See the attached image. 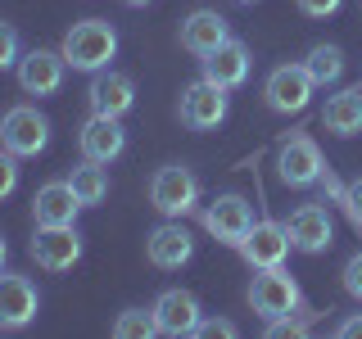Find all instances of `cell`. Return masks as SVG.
<instances>
[{"instance_id":"1","label":"cell","mask_w":362,"mask_h":339,"mask_svg":"<svg viewBox=\"0 0 362 339\" xmlns=\"http://www.w3.org/2000/svg\"><path fill=\"white\" fill-rule=\"evenodd\" d=\"M59 54L77 73H100V68H109V59L118 54V32H113V23H105V18H82L64 32Z\"/></svg>"},{"instance_id":"2","label":"cell","mask_w":362,"mask_h":339,"mask_svg":"<svg viewBox=\"0 0 362 339\" xmlns=\"http://www.w3.org/2000/svg\"><path fill=\"white\" fill-rule=\"evenodd\" d=\"M249 308L263 316V321H281V316L308 312V303H303L299 280H294L286 267H263L254 276V285H249Z\"/></svg>"},{"instance_id":"3","label":"cell","mask_w":362,"mask_h":339,"mask_svg":"<svg viewBox=\"0 0 362 339\" xmlns=\"http://www.w3.org/2000/svg\"><path fill=\"white\" fill-rule=\"evenodd\" d=\"M199 195H204L199 177L190 172V167H181V163H168V167H158L150 177V203L163 213V218H186V213H195Z\"/></svg>"},{"instance_id":"4","label":"cell","mask_w":362,"mask_h":339,"mask_svg":"<svg viewBox=\"0 0 362 339\" xmlns=\"http://www.w3.org/2000/svg\"><path fill=\"white\" fill-rule=\"evenodd\" d=\"M0 145L18 158H37L50 145V122L37 105H14L0 118Z\"/></svg>"},{"instance_id":"5","label":"cell","mask_w":362,"mask_h":339,"mask_svg":"<svg viewBox=\"0 0 362 339\" xmlns=\"http://www.w3.org/2000/svg\"><path fill=\"white\" fill-rule=\"evenodd\" d=\"M181 122H186L190 131H218L226 122V113H231V100H226V90L218 82H209V77H199V82H190L181 90Z\"/></svg>"},{"instance_id":"6","label":"cell","mask_w":362,"mask_h":339,"mask_svg":"<svg viewBox=\"0 0 362 339\" xmlns=\"http://www.w3.org/2000/svg\"><path fill=\"white\" fill-rule=\"evenodd\" d=\"M199 222H204V231H209L218 244L240 249V240L249 235V226H254V208H249L245 195H218L213 203H204Z\"/></svg>"},{"instance_id":"7","label":"cell","mask_w":362,"mask_h":339,"mask_svg":"<svg viewBox=\"0 0 362 339\" xmlns=\"http://www.w3.org/2000/svg\"><path fill=\"white\" fill-rule=\"evenodd\" d=\"M313 90H317V82L308 77L303 64H276L263 82V100H267L272 113H303Z\"/></svg>"},{"instance_id":"8","label":"cell","mask_w":362,"mask_h":339,"mask_svg":"<svg viewBox=\"0 0 362 339\" xmlns=\"http://www.w3.org/2000/svg\"><path fill=\"white\" fill-rule=\"evenodd\" d=\"M276 167H281V181H286V186L303 190V186H317V181H322L326 158H322L313 136L294 131V136H286V141L276 145Z\"/></svg>"},{"instance_id":"9","label":"cell","mask_w":362,"mask_h":339,"mask_svg":"<svg viewBox=\"0 0 362 339\" xmlns=\"http://www.w3.org/2000/svg\"><path fill=\"white\" fill-rule=\"evenodd\" d=\"M28 254L45 271H73L82 258V235H77V226H37Z\"/></svg>"},{"instance_id":"10","label":"cell","mask_w":362,"mask_h":339,"mask_svg":"<svg viewBox=\"0 0 362 339\" xmlns=\"http://www.w3.org/2000/svg\"><path fill=\"white\" fill-rule=\"evenodd\" d=\"M145 258H150L158 271H181L195 258V240H190V231L181 226V218H163L145 235Z\"/></svg>"},{"instance_id":"11","label":"cell","mask_w":362,"mask_h":339,"mask_svg":"<svg viewBox=\"0 0 362 339\" xmlns=\"http://www.w3.org/2000/svg\"><path fill=\"white\" fill-rule=\"evenodd\" d=\"M290 235H286V222H272V218H263V222H254L249 226V235L240 240V258L254 271H263V267H286V254H290Z\"/></svg>"},{"instance_id":"12","label":"cell","mask_w":362,"mask_h":339,"mask_svg":"<svg viewBox=\"0 0 362 339\" xmlns=\"http://www.w3.org/2000/svg\"><path fill=\"white\" fill-rule=\"evenodd\" d=\"M41 294L28 276L18 271H0V331H23V326L37 321Z\"/></svg>"},{"instance_id":"13","label":"cell","mask_w":362,"mask_h":339,"mask_svg":"<svg viewBox=\"0 0 362 339\" xmlns=\"http://www.w3.org/2000/svg\"><path fill=\"white\" fill-rule=\"evenodd\" d=\"M286 235L299 254H326V249H331V235H335L331 208H322V203H299L286 218Z\"/></svg>"},{"instance_id":"14","label":"cell","mask_w":362,"mask_h":339,"mask_svg":"<svg viewBox=\"0 0 362 339\" xmlns=\"http://www.w3.org/2000/svg\"><path fill=\"white\" fill-rule=\"evenodd\" d=\"M86 105H90V113H105V118H127L132 105H136V82L127 73L100 68V73H90Z\"/></svg>"},{"instance_id":"15","label":"cell","mask_w":362,"mask_h":339,"mask_svg":"<svg viewBox=\"0 0 362 339\" xmlns=\"http://www.w3.org/2000/svg\"><path fill=\"white\" fill-rule=\"evenodd\" d=\"M77 145H82V158L90 163H113V158H122L127 150V131H122V118H105V113H90L82 122V131H77Z\"/></svg>"},{"instance_id":"16","label":"cell","mask_w":362,"mask_h":339,"mask_svg":"<svg viewBox=\"0 0 362 339\" xmlns=\"http://www.w3.org/2000/svg\"><path fill=\"white\" fill-rule=\"evenodd\" d=\"M64 54L59 50H28L18 59V86H23V95H54V90L64 86Z\"/></svg>"},{"instance_id":"17","label":"cell","mask_w":362,"mask_h":339,"mask_svg":"<svg viewBox=\"0 0 362 339\" xmlns=\"http://www.w3.org/2000/svg\"><path fill=\"white\" fill-rule=\"evenodd\" d=\"M199 316H204V308H199V299H195L190 290H163V294L154 299V321H158V335H173V339H181V335H195Z\"/></svg>"},{"instance_id":"18","label":"cell","mask_w":362,"mask_h":339,"mask_svg":"<svg viewBox=\"0 0 362 339\" xmlns=\"http://www.w3.org/2000/svg\"><path fill=\"white\" fill-rule=\"evenodd\" d=\"M204 64V77L209 82H218L222 90H235V86H245L249 82V45L245 41H235V37H226L218 50L209 54V59H199Z\"/></svg>"},{"instance_id":"19","label":"cell","mask_w":362,"mask_h":339,"mask_svg":"<svg viewBox=\"0 0 362 339\" xmlns=\"http://www.w3.org/2000/svg\"><path fill=\"white\" fill-rule=\"evenodd\" d=\"M77 213H82V199L73 195L68 181H45L32 199V222L37 226H73Z\"/></svg>"},{"instance_id":"20","label":"cell","mask_w":362,"mask_h":339,"mask_svg":"<svg viewBox=\"0 0 362 339\" xmlns=\"http://www.w3.org/2000/svg\"><path fill=\"white\" fill-rule=\"evenodd\" d=\"M226 37H231V28H226V18L218 9H195V14L181 23V50L195 54V59H209Z\"/></svg>"},{"instance_id":"21","label":"cell","mask_w":362,"mask_h":339,"mask_svg":"<svg viewBox=\"0 0 362 339\" xmlns=\"http://www.w3.org/2000/svg\"><path fill=\"white\" fill-rule=\"evenodd\" d=\"M322 127L331 131V136H344V141L362 131V86H349V90H339V95L326 100Z\"/></svg>"},{"instance_id":"22","label":"cell","mask_w":362,"mask_h":339,"mask_svg":"<svg viewBox=\"0 0 362 339\" xmlns=\"http://www.w3.org/2000/svg\"><path fill=\"white\" fill-rule=\"evenodd\" d=\"M68 186H73V195L82 199V208L105 203L109 199V172H105V163H90V158H82V167H73Z\"/></svg>"},{"instance_id":"23","label":"cell","mask_w":362,"mask_h":339,"mask_svg":"<svg viewBox=\"0 0 362 339\" xmlns=\"http://www.w3.org/2000/svg\"><path fill=\"white\" fill-rule=\"evenodd\" d=\"M303 68H308V77L317 86H335L339 77H344V50H339V45H313Z\"/></svg>"},{"instance_id":"24","label":"cell","mask_w":362,"mask_h":339,"mask_svg":"<svg viewBox=\"0 0 362 339\" xmlns=\"http://www.w3.org/2000/svg\"><path fill=\"white\" fill-rule=\"evenodd\" d=\"M322 186H326V195H331L339 208L349 213V222H354L358 231H362V177H358V181H349V186H339V181L331 177V167H326V172H322Z\"/></svg>"},{"instance_id":"25","label":"cell","mask_w":362,"mask_h":339,"mask_svg":"<svg viewBox=\"0 0 362 339\" xmlns=\"http://www.w3.org/2000/svg\"><path fill=\"white\" fill-rule=\"evenodd\" d=\"M150 335H158L154 308H127L113 321V339H150Z\"/></svg>"},{"instance_id":"26","label":"cell","mask_w":362,"mask_h":339,"mask_svg":"<svg viewBox=\"0 0 362 339\" xmlns=\"http://www.w3.org/2000/svg\"><path fill=\"white\" fill-rule=\"evenodd\" d=\"M313 316H317V312L308 308V312H299V316H281V321H267V335H272V339H286V335H290V339H299V335H308Z\"/></svg>"},{"instance_id":"27","label":"cell","mask_w":362,"mask_h":339,"mask_svg":"<svg viewBox=\"0 0 362 339\" xmlns=\"http://www.w3.org/2000/svg\"><path fill=\"white\" fill-rule=\"evenodd\" d=\"M18 59H23L18 32L9 28V23H0V73H5V68H18Z\"/></svg>"},{"instance_id":"28","label":"cell","mask_w":362,"mask_h":339,"mask_svg":"<svg viewBox=\"0 0 362 339\" xmlns=\"http://www.w3.org/2000/svg\"><path fill=\"white\" fill-rule=\"evenodd\" d=\"M18 190V154H9L0 145V199H9Z\"/></svg>"},{"instance_id":"29","label":"cell","mask_w":362,"mask_h":339,"mask_svg":"<svg viewBox=\"0 0 362 339\" xmlns=\"http://www.w3.org/2000/svg\"><path fill=\"white\" fill-rule=\"evenodd\" d=\"M195 335H204V339H235L240 331H235V321H226V316H199Z\"/></svg>"},{"instance_id":"30","label":"cell","mask_w":362,"mask_h":339,"mask_svg":"<svg viewBox=\"0 0 362 339\" xmlns=\"http://www.w3.org/2000/svg\"><path fill=\"white\" fill-rule=\"evenodd\" d=\"M344 290L362 303V254H354V258L344 263Z\"/></svg>"},{"instance_id":"31","label":"cell","mask_w":362,"mask_h":339,"mask_svg":"<svg viewBox=\"0 0 362 339\" xmlns=\"http://www.w3.org/2000/svg\"><path fill=\"white\" fill-rule=\"evenodd\" d=\"M339 5H344V0H299V9H303L308 18H331Z\"/></svg>"},{"instance_id":"32","label":"cell","mask_w":362,"mask_h":339,"mask_svg":"<svg viewBox=\"0 0 362 339\" xmlns=\"http://www.w3.org/2000/svg\"><path fill=\"white\" fill-rule=\"evenodd\" d=\"M335 335H339V339H362V312H354V316H344V321L335 326Z\"/></svg>"},{"instance_id":"33","label":"cell","mask_w":362,"mask_h":339,"mask_svg":"<svg viewBox=\"0 0 362 339\" xmlns=\"http://www.w3.org/2000/svg\"><path fill=\"white\" fill-rule=\"evenodd\" d=\"M5 258H9V244H5V235H0V267H5Z\"/></svg>"},{"instance_id":"34","label":"cell","mask_w":362,"mask_h":339,"mask_svg":"<svg viewBox=\"0 0 362 339\" xmlns=\"http://www.w3.org/2000/svg\"><path fill=\"white\" fill-rule=\"evenodd\" d=\"M122 5H132V9H141V5H150V0H122Z\"/></svg>"},{"instance_id":"35","label":"cell","mask_w":362,"mask_h":339,"mask_svg":"<svg viewBox=\"0 0 362 339\" xmlns=\"http://www.w3.org/2000/svg\"><path fill=\"white\" fill-rule=\"evenodd\" d=\"M240 5H254V0H240Z\"/></svg>"}]
</instances>
